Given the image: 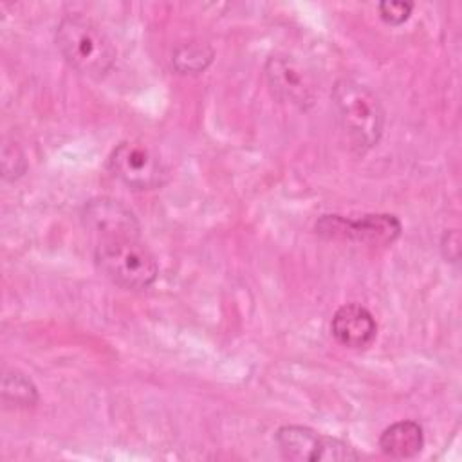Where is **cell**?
I'll return each mask as SVG.
<instances>
[{
    "mask_svg": "<svg viewBox=\"0 0 462 462\" xmlns=\"http://www.w3.org/2000/svg\"><path fill=\"white\" fill-rule=\"evenodd\" d=\"M56 47L63 60L90 79H103L116 63V47L105 31L83 14H65L56 27Z\"/></svg>",
    "mask_w": 462,
    "mask_h": 462,
    "instance_id": "1",
    "label": "cell"
},
{
    "mask_svg": "<svg viewBox=\"0 0 462 462\" xmlns=\"http://www.w3.org/2000/svg\"><path fill=\"white\" fill-rule=\"evenodd\" d=\"M337 121L357 152L374 148L384 130V108L377 94L352 78H341L332 88Z\"/></svg>",
    "mask_w": 462,
    "mask_h": 462,
    "instance_id": "2",
    "label": "cell"
},
{
    "mask_svg": "<svg viewBox=\"0 0 462 462\" xmlns=\"http://www.w3.org/2000/svg\"><path fill=\"white\" fill-rule=\"evenodd\" d=\"M94 262L108 280L130 291L148 289L159 274L157 260L139 235L97 238Z\"/></svg>",
    "mask_w": 462,
    "mask_h": 462,
    "instance_id": "3",
    "label": "cell"
},
{
    "mask_svg": "<svg viewBox=\"0 0 462 462\" xmlns=\"http://www.w3.org/2000/svg\"><path fill=\"white\" fill-rule=\"evenodd\" d=\"M110 173L130 189H155L166 184L168 168L159 153L141 141H123L108 155Z\"/></svg>",
    "mask_w": 462,
    "mask_h": 462,
    "instance_id": "4",
    "label": "cell"
},
{
    "mask_svg": "<svg viewBox=\"0 0 462 462\" xmlns=\"http://www.w3.org/2000/svg\"><path fill=\"white\" fill-rule=\"evenodd\" d=\"M274 440L282 457L294 462H350L361 457L348 442L307 426H282L274 433Z\"/></svg>",
    "mask_w": 462,
    "mask_h": 462,
    "instance_id": "5",
    "label": "cell"
},
{
    "mask_svg": "<svg viewBox=\"0 0 462 462\" xmlns=\"http://www.w3.org/2000/svg\"><path fill=\"white\" fill-rule=\"evenodd\" d=\"M401 220L390 213H372L350 220L341 215H323L316 222V233L328 240H350L365 245H390L401 235Z\"/></svg>",
    "mask_w": 462,
    "mask_h": 462,
    "instance_id": "6",
    "label": "cell"
},
{
    "mask_svg": "<svg viewBox=\"0 0 462 462\" xmlns=\"http://www.w3.org/2000/svg\"><path fill=\"white\" fill-rule=\"evenodd\" d=\"M267 81L276 97L305 110L314 103L316 87L310 74L292 58L271 56L265 63Z\"/></svg>",
    "mask_w": 462,
    "mask_h": 462,
    "instance_id": "7",
    "label": "cell"
},
{
    "mask_svg": "<svg viewBox=\"0 0 462 462\" xmlns=\"http://www.w3.org/2000/svg\"><path fill=\"white\" fill-rule=\"evenodd\" d=\"M85 226L97 236H116V235H139V222L135 215L119 200L114 199H94L83 208Z\"/></svg>",
    "mask_w": 462,
    "mask_h": 462,
    "instance_id": "8",
    "label": "cell"
},
{
    "mask_svg": "<svg viewBox=\"0 0 462 462\" xmlns=\"http://www.w3.org/2000/svg\"><path fill=\"white\" fill-rule=\"evenodd\" d=\"M330 332L339 345L363 350L374 343L377 336V323L366 307L359 303H346L334 312Z\"/></svg>",
    "mask_w": 462,
    "mask_h": 462,
    "instance_id": "9",
    "label": "cell"
},
{
    "mask_svg": "<svg viewBox=\"0 0 462 462\" xmlns=\"http://www.w3.org/2000/svg\"><path fill=\"white\" fill-rule=\"evenodd\" d=\"M379 448L392 458H413L424 448V431L415 420H397L384 428Z\"/></svg>",
    "mask_w": 462,
    "mask_h": 462,
    "instance_id": "10",
    "label": "cell"
},
{
    "mask_svg": "<svg viewBox=\"0 0 462 462\" xmlns=\"http://www.w3.org/2000/svg\"><path fill=\"white\" fill-rule=\"evenodd\" d=\"M4 402L13 408H31L38 402V390L29 377L20 372H9L2 381Z\"/></svg>",
    "mask_w": 462,
    "mask_h": 462,
    "instance_id": "11",
    "label": "cell"
},
{
    "mask_svg": "<svg viewBox=\"0 0 462 462\" xmlns=\"http://www.w3.org/2000/svg\"><path fill=\"white\" fill-rule=\"evenodd\" d=\"M213 60V51L206 43H186L175 49L171 63L179 74H199Z\"/></svg>",
    "mask_w": 462,
    "mask_h": 462,
    "instance_id": "12",
    "label": "cell"
},
{
    "mask_svg": "<svg viewBox=\"0 0 462 462\" xmlns=\"http://www.w3.org/2000/svg\"><path fill=\"white\" fill-rule=\"evenodd\" d=\"M379 16L388 25H401L404 23L413 9L411 2H381L377 5Z\"/></svg>",
    "mask_w": 462,
    "mask_h": 462,
    "instance_id": "13",
    "label": "cell"
}]
</instances>
